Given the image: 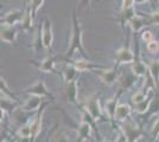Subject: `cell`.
Masks as SVG:
<instances>
[{
  "instance_id": "cell-1",
  "label": "cell",
  "mask_w": 159,
  "mask_h": 142,
  "mask_svg": "<svg viewBox=\"0 0 159 142\" xmlns=\"http://www.w3.org/2000/svg\"><path fill=\"white\" fill-rule=\"evenodd\" d=\"M79 50L83 56H86L83 44H82V27L80 24L79 19L76 17V14H73V31H71V39H70V47L68 49L66 57H71L75 51Z\"/></svg>"
},
{
  "instance_id": "cell-2",
  "label": "cell",
  "mask_w": 159,
  "mask_h": 142,
  "mask_svg": "<svg viewBox=\"0 0 159 142\" xmlns=\"http://www.w3.org/2000/svg\"><path fill=\"white\" fill-rule=\"evenodd\" d=\"M116 62L118 64H133L135 61V56L131 51L129 47L122 46L116 51Z\"/></svg>"
},
{
  "instance_id": "cell-3",
  "label": "cell",
  "mask_w": 159,
  "mask_h": 142,
  "mask_svg": "<svg viewBox=\"0 0 159 142\" xmlns=\"http://www.w3.org/2000/svg\"><path fill=\"white\" fill-rule=\"evenodd\" d=\"M96 75L107 85H112L118 80V72L115 69H100L96 71Z\"/></svg>"
},
{
  "instance_id": "cell-4",
  "label": "cell",
  "mask_w": 159,
  "mask_h": 142,
  "mask_svg": "<svg viewBox=\"0 0 159 142\" xmlns=\"http://www.w3.org/2000/svg\"><path fill=\"white\" fill-rule=\"evenodd\" d=\"M42 38H43V45L45 49H50L52 45L53 41V33H52V26L51 23L48 20L44 21L42 26Z\"/></svg>"
},
{
  "instance_id": "cell-5",
  "label": "cell",
  "mask_w": 159,
  "mask_h": 142,
  "mask_svg": "<svg viewBox=\"0 0 159 142\" xmlns=\"http://www.w3.org/2000/svg\"><path fill=\"white\" fill-rule=\"evenodd\" d=\"M23 15L24 13L19 11V10H13V11H10L8 13L5 14L4 19L1 20V25H6V26H13L14 24L20 23L23 19Z\"/></svg>"
},
{
  "instance_id": "cell-6",
  "label": "cell",
  "mask_w": 159,
  "mask_h": 142,
  "mask_svg": "<svg viewBox=\"0 0 159 142\" xmlns=\"http://www.w3.org/2000/svg\"><path fill=\"white\" fill-rule=\"evenodd\" d=\"M86 111L92 116L94 121L99 120L101 116V109L99 105V101L96 98H89V101L86 103Z\"/></svg>"
},
{
  "instance_id": "cell-7",
  "label": "cell",
  "mask_w": 159,
  "mask_h": 142,
  "mask_svg": "<svg viewBox=\"0 0 159 142\" xmlns=\"http://www.w3.org/2000/svg\"><path fill=\"white\" fill-rule=\"evenodd\" d=\"M17 39V28L14 26L1 25V41L12 44Z\"/></svg>"
},
{
  "instance_id": "cell-8",
  "label": "cell",
  "mask_w": 159,
  "mask_h": 142,
  "mask_svg": "<svg viewBox=\"0 0 159 142\" xmlns=\"http://www.w3.org/2000/svg\"><path fill=\"white\" fill-rule=\"evenodd\" d=\"M42 102H43V97L31 95L26 101H25V103L23 104L21 110H23V111H34V110H37V109L40 107Z\"/></svg>"
},
{
  "instance_id": "cell-9",
  "label": "cell",
  "mask_w": 159,
  "mask_h": 142,
  "mask_svg": "<svg viewBox=\"0 0 159 142\" xmlns=\"http://www.w3.org/2000/svg\"><path fill=\"white\" fill-rule=\"evenodd\" d=\"M27 94L33 95V96H39V97H44V96H49V91H48L45 84L42 81H37L33 83L32 85L26 90Z\"/></svg>"
},
{
  "instance_id": "cell-10",
  "label": "cell",
  "mask_w": 159,
  "mask_h": 142,
  "mask_svg": "<svg viewBox=\"0 0 159 142\" xmlns=\"http://www.w3.org/2000/svg\"><path fill=\"white\" fill-rule=\"evenodd\" d=\"M122 130H124V133L126 134L127 139L131 140L132 142H134V140H137L140 136V134H141L140 130L138 129V127H137V124L133 121H129V122H127L126 124H124Z\"/></svg>"
},
{
  "instance_id": "cell-11",
  "label": "cell",
  "mask_w": 159,
  "mask_h": 142,
  "mask_svg": "<svg viewBox=\"0 0 159 142\" xmlns=\"http://www.w3.org/2000/svg\"><path fill=\"white\" fill-rule=\"evenodd\" d=\"M77 94H79V90H77V83H76V81L66 83V98H68L69 103H71V104H77Z\"/></svg>"
},
{
  "instance_id": "cell-12",
  "label": "cell",
  "mask_w": 159,
  "mask_h": 142,
  "mask_svg": "<svg viewBox=\"0 0 159 142\" xmlns=\"http://www.w3.org/2000/svg\"><path fill=\"white\" fill-rule=\"evenodd\" d=\"M92 133V124L89 122L82 121L81 124L79 126L77 129V137H79V142H82L83 140H87Z\"/></svg>"
},
{
  "instance_id": "cell-13",
  "label": "cell",
  "mask_w": 159,
  "mask_h": 142,
  "mask_svg": "<svg viewBox=\"0 0 159 142\" xmlns=\"http://www.w3.org/2000/svg\"><path fill=\"white\" fill-rule=\"evenodd\" d=\"M56 59H57V57L48 56L47 58H44L37 67H38V69H39L40 71H43V72H51V71H53V67H55Z\"/></svg>"
},
{
  "instance_id": "cell-14",
  "label": "cell",
  "mask_w": 159,
  "mask_h": 142,
  "mask_svg": "<svg viewBox=\"0 0 159 142\" xmlns=\"http://www.w3.org/2000/svg\"><path fill=\"white\" fill-rule=\"evenodd\" d=\"M129 114H131V107L128 104H119L116 108V111H115L114 118L116 121L124 122L129 116Z\"/></svg>"
},
{
  "instance_id": "cell-15",
  "label": "cell",
  "mask_w": 159,
  "mask_h": 142,
  "mask_svg": "<svg viewBox=\"0 0 159 142\" xmlns=\"http://www.w3.org/2000/svg\"><path fill=\"white\" fill-rule=\"evenodd\" d=\"M132 71L133 75L137 77H141V76H146L148 72V68L145 65V63L140 61L139 58H135L134 63L132 64Z\"/></svg>"
},
{
  "instance_id": "cell-16",
  "label": "cell",
  "mask_w": 159,
  "mask_h": 142,
  "mask_svg": "<svg viewBox=\"0 0 159 142\" xmlns=\"http://www.w3.org/2000/svg\"><path fill=\"white\" fill-rule=\"evenodd\" d=\"M73 65L76 68L77 71H92V70H94V69H98V70L103 69L102 67L94 65V64H92L90 62H87V61H76V62H74Z\"/></svg>"
},
{
  "instance_id": "cell-17",
  "label": "cell",
  "mask_w": 159,
  "mask_h": 142,
  "mask_svg": "<svg viewBox=\"0 0 159 142\" xmlns=\"http://www.w3.org/2000/svg\"><path fill=\"white\" fill-rule=\"evenodd\" d=\"M32 23H33L32 13H31L30 7L27 6L26 11L24 12V15H23V19L20 21V24H21V27H23L25 31H29V30H31V27H32Z\"/></svg>"
},
{
  "instance_id": "cell-18",
  "label": "cell",
  "mask_w": 159,
  "mask_h": 142,
  "mask_svg": "<svg viewBox=\"0 0 159 142\" xmlns=\"http://www.w3.org/2000/svg\"><path fill=\"white\" fill-rule=\"evenodd\" d=\"M147 68H148V72L150 75L153 77V80L156 82V84L158 85L159 84V61H152L148 65H147Z\"/></svg>"
},
{
  "instance_id": "cell-19",
  "label": "cell",
  "mask_w": 159,
  "mask_h": 142,
  "mask_svg": "<svg viewBox=\"0 0 159 142\" xmlns=\"http://www.w3.org/2000/svg\"><path fill=\"white\" fill-rule=\"evenodd\" d=\"M30 127H31V133H32L31 137L34 140V139L37 137V135L40 133V128H42V114L37 116V117L30 123Z\"/></svg>"
},
{
  "instance_id": "cell-20",
  "label": "cell",
  "mask_w": 159,
  "mask_h": 142,
  "mask_svg": "<svg viewBox=\"0 0 159 142\" xmlns=\"http://www.w3.org/2000/svg\"><path fill=\"white\" fill-rule=\"evenodd\" d=\"M76 74H77V70L74 65H69L64 69L63 71V77H64V81L66 83H69V82L75 81V77H76Z\"/></svg>"
},
{
  "instance_id": "cell-21",
  "label": "cell",
  "mask_w": 159,
  "mask_h": 142,
  "mask_svg": "<svg viewBox=\"0 0 159 142\" xmlns=\"http://www.w3.org/2000/svg\"><path fill=\"white\" fill-rule=\"evenodd\" d=\"M151 104H152V97H147L145 101H143L141 103H139V104H135L134 110H135L138 114H145L146 111L150 109Z\"/></svg>"
},
{
  "instance_id": "cell-22",
  "label": "cell",
  "mask_w": 159,
  "mask_h": 142,
  "mask_svg": "<svg viewBox=\"0 0 159 142\" xmlns=\"http://www.w3.org/2000/svg\"><path fill=\"white\" fill-rule=\"evenodd\" d=\"M118 98H111L109 101L106 102V105H105V109H106V113L109 115V117H114L115 116V111H116V108H118Z\"/></svg>"
},
{
  "instance_id": "cell-23",
  "label": "cell",
  "mask_w": 159,
  "mask_h": 142,
  "mask_svg": "<svg viewBox=\"0 0 159 142\" xmlns=\"http://www.w3.org/2000/svg\"><path fill=\"white\" fill-rule=\"evenodd\" d=\"M128 24H129V26H131V28H132L134 32L140 31V30L144 27V25H146L144 19H143L141 17H139V15H135V17H134V18H133L132 20L129 21Z\"/></svg>"
},
{
  "instance_id": "cell-24",
  "label": "cell",
  "mask_w": 159,
  "mask_h": 142,
  "mask_svg": "<svg viewBox=\"0 0 159 142\" xmlns=\"http://www.w3.org/2000/svg\"><path fill=\"white\" fill-rule=\"evenodd\" d=\"M43 2H44V0H30V4H29L27 6L30 7V10H31V13H32L33 19L36 18L37 12H38V10L42 7Z\"/></svg>"
},
{
  "instance_id": "cell-25",
  "label": "cell",
  "mask_w": 159,
  "mask_h": 142,
  "mask_svg": "<svg viewBox=\"0 0 159 142\" xmlns=\"http://www.w3.org/2000/svg\"><path fill=\"white\" fill-rule=\"evenodd\" d=\"M32 135L31 133V127L30 124L29 126H21L19 129H18V136L21 137V139H30Z\"/></svg>"
},
{
  "instance_id": "cell-26",
  "label": "cell",
  "mask_w": 159,
  "mask_h": 142,
  "mask_svg": "<svg viewBox=\"0 0 159 142\" xmlns=\"http://www.w3.org/2000/svg\"><path fill=\"white\" fill-rule=\"evenodd\" d=\"M146 98H147V97H146L145 91L139 90V91H137V93L132 96V102L134 103V105H135V104H139V103H141L143 101H145Z\"/></svg>"
},
{
  "instance_id": "cell-27",
  "label": "cell",
  "mask_w": 159,
  "mask_h": 142,
  "mask_svg": "<svg viewBox=\"0 0 159 142\" xmlns=\"http://www.w3.org/2000/svg\"><path fill=\"white\" fill-rule=\"evenodd\" d=\"M146 47H147V51L150 52V54H158L159 51V43L157 41H151V43H148L147 45H146Z\"/></svg>"
},
{
  "instance_id": "cell-28",
  "label": "cell",
  "mask_w": 159,
  "mask_h": 142,
  "mask_svg": "<svg viewBox=\"0 0 159 142\" xmlns=\"http://www.w3.org/2000/svg\"><path fill=\"white\" fill-rule=\"evenodd\" d=\"M135 77H137V76L133 75V76H128V77H126L124 81H121V89L129 88L133 83H134V81H135Z\"/></svg>"
},
{
  "instance_id": "cell-29",
  "label": "cell",
  "mask_w": 159,
  "mask_h": 142,
  "mask_svg": "<svg viewBox=\"0 0 159 142\" xmlns=\"http://www.w3.org/2000/svg\"><path fill=\"white\" fill-rule=\"evenodd\" d=\"M141 38H143V41H145V43H147V44L154 41L153 33L151 32V31H148V30H145V31H143V33H141Z\"/></svg>"
},
{
  "instance_id": "cell-30",
  "label": "cell",
  "mask_w": 159,
  "mask_h": 142,
  "mask_svg": "<svg viewBox=\"0 0 159 142\" xmlns=\"http://www.w3.org/2000/svg\"><path fill=\"white\" fill-rule=\"evenodd\" d=\"M158 136H159V118L154 122L153 128H152V137L154 139V140H157Z\"/></svg>"
},
{
  "instance_id": "cell-31",
  "label": "cell",
  "mask_w": 159,
  "mask_h": 142,
  "mask_svg": "<svg viewBox=\"0 0 159 142\" xmlns=\"http://www.w3.org/2000/svg\"><path fill=\"white\" fill-rule=\"evenodd\" d=\"M150 24L159 25V12H153L150 14Z\"/></svg>"
},
{
  "instance_id": "cell-32",
  "label": "cell",
  "mask_w": 159,
  "mask_h": 142,
  "mask_svg": "<svg viewBox=\"0 0 159 142\" xmlns=\"http://www.w3.org/2000/svg\"><path fill=\"white\" fill-rule=\"evenodd\" d=\"M133 5H134V0H124L122 1V11L132 8Z\"/></svg>"
},
{
  "instance_id": "cell-33",
  "label": "cell",
  "mask_w": 159,
  "mask_h": 142,
  "mask_svg": "<svg viewBox=\"0 0 159 142\" xmlns=\"http://www.w3.org/2000/svg\"><path fill=\"white\" fill-rule=\"evenodd\" d=\"M128 141V139H127L126 134L122 131V133H120L119 135H118V137H116V140H115V142H127Z\"/></svg>"
},
{
  "instance_id": "cell-34",
  "label": "cell",
  "mask_w": 159,
  "mask_h": 142,
  "mask_svg": "<svg viewBox=\"0 0 159 142\" xmlns=\"http://www.w3.org/2000/svg\"><path fill=\"white\" fill-rule=\"evenodd\" d=\"M57 142H69V141H68V139H66V136H60Z\"/></svg>"
},
{
  "instance_id": "cell-35",
  "label": "cell",
  "mask_w": 159,
  "mask_h": 142,
  "mask_svg": "<svg viewBox=\"0 0 159 142\" xmlns=\"http://www.w3.org/2000/svg\"><path fill=\"white\" fill-rule=\"evenodd\" d=\"M146 1H148V0H134V4H143Z\"/></svg>"
},
{
  "instance_id": "cell-36",
  "label": "cell",
  "mask_w": 159,
  "mask_h": 142,
  "mask_svg": "<svg viewBox=\"0 0 159 142\" xmlns=\"http://www.w3.org/2000/svg\"><path fill=\"white\" fill-rule=\"evenodd\" d=\"M18 142H30V139H21V137H19Z\"/></svg>"
},
{
  "instance_id": "cell-37",
  "label": "cell",
  "mask_w": 159,
  "mask_h": 142,
  "mask_svg": "<svg viewBox=\"0 0 159 142\" xmlns=\"http://www.w3.org/2000/svg\"><path fill=\"white\" fill-rule=\"evenodd\" d=\"M89 1H90V0H83V2H84V5H88V4H89Z\"/></svg>"
},
{
  "instance_id": "cell-38",
  "label": "cell",
  "mask_w": 159,
  "mask_h": 142,
  "mask_svg": "<svg viewBox=\"0 0 159 142\" xmlns=\"http://www.w3.org/2000/svg\"><path fill=\"white\" fill-rule=\"evenodd\" d=\"M152 1H154V2H158L159 0H152Z\"/></svg>"
},
{
  "instance_id": "cell-39",
  "label": "cell",
  "mask_w": 159,
  "mask_h": 142,
  "mask_svg": "<svg viewBox=\"0 0 159 142\" xmlns=\"http://www.w3.org/2000/svg\"><path fill=\"white\" fill-rule=\"evenodd\" d=\"M102 142H108V141H107V140H105V141H102Z\"/></svg>"
}]
</instances>
